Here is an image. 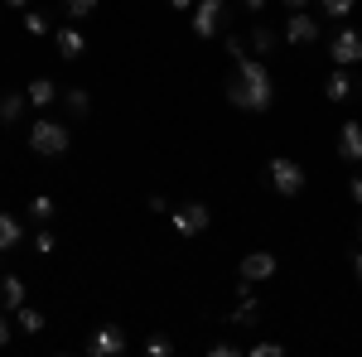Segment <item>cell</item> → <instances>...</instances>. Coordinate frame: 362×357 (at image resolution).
I'll return each mask as SVG.
<instances>
[{
  "mask_svg": "<svg viewBox=\"0 0 362 357\" xmlns=\"http://www.w3.org/2000/svg\"><path fill=\"white\" fill-rule=\"evenodd\" d=\"M92 10H97V0H63V15H68L73 25H83Z\"/></svg>",
  "mask_w": 362,
  "mask_h": 357,
  "instance_id": "obj_22",
  "label": "cell"
},
{
  "mask_svg": "<svg viewBox=\"0 0 362 357\" xmlns=\"http://www.w3.org/2000/svg\"><path fill=\"white\" fill-rule=\"evenodd\" d=\"M68 145H73V131L63 126V121H34L29 126V150L34 155H44V160H54V155H68Z\"/></svg>",
  "mask_w": 362,
  "mask_h": 357,
  "instance_id": "obj_2",
  "label": "cell"
},
{
  "mask_svg": "<svg viewBox=\"0 0 362 357\" xmlns=\"http://www.w3.org/2000/svg\"><path fill=\"white\" fill-rule=\"evenodd\" d=\"M169 222H174V232H179V237H198V232H208L213 208H208V203H179V208L169 213Z\"/></svg>",
  "mask_w": 362,
  "mask_h": 357,
  "instance_id": "obj_4",
  "label": "cell"
},
{
  "mask_svg": "<svg viewBox=\"0 0 362 357\" xmlns=\"http://www.w3.org/2000/svg\"><path fill=\"white\" fill-rule=\"evenodd\" d=\"M348 193H353V203H362V174H353V184H348Z\"/></svg>",
  "mask_w": 362,
  "mask_h": 357,
  "instance_id": "obj_31",
  "label": "cell"
},
{
  "mask_svg": "<svg viewBox=\"0 0 362 357\" xmlns=\"http://www.w3.org/2000/svg\"><path fill=\"white\" fill-rule=\"evenodd\" d=\"M165 5H169V10H194L198 0H165Z\"/></svg>",
  "mask_w": 362,
  "mask_h": 357,
  "instance_id": "obj_34",
  "label": "cell"
},
{
  "mask_svg": "<svg viewBox=\"0 0 362 357\" xmlns=\"http://www.w3.org/2000/svg\"><path fill=\"white\" fill-rule=\"evenodd\" d=\"M285 39H290L295 49L319 44V20H314L309 10H290V15H285Z\"/></svg>",
  "mask_w": 362,
  "mask_h": 357,
  "instance_id": "obj_8",
  "label": "cell"
},
{
  "mask_svg": "<svg viewBox=\"0 0 362 357\" xmlns=\"http://www.w3.org/2000/svg\"><path fill=\"white\" fill-rule=\"evenodd\" d=\"M25 280H20V275H0V309H5V314H15V309H20V304H25Z\"/></svg>",
  "mask_w": 362,
  "mask_h": 357,
  "instance_id": "obj_12",
  "label": "cell"
},
{
  "mask_svg": "<svg viewBox=\"0 0 362 357\" xmlns=\"http://www.w3.org/2000/svg\"><path fill=\"white\" fill-rule=\"evenodd\" d=\"M54 44H58V54H63V58H78L87 49V39H83V29H78V25L54 29Z\"/></svg>",
  "mask_w": 362,
  "mask_h": 357,
  "instance_id": "obj_14",
  "label": "cell"
},
{
  "mask_svg": "<svg viewBox=\"0 0 362 357\" xmlns=\"http://www.w3.org/2000/svg\"><path fill=\"white\" fill-rule=\"evenodd\" d=\"M208 353H213V357H237V353H247V348H237V343H213Z\"/></svg>",
  "mask_w": 362,
  "mask_h": 357,
  "instance_id": "obj_28",
  "label": "cell"
},
{
  "mask_svg": "<svg viewBox=\"0 0 362 357\" xmlns=\"http://www.w3.org/2000/svg\"><path fill=\"white\" fill-rule=\"evenodd\" d=\"M145 353H155V357H165V353H169V338H150V343H145Z\"/></svg>",
  "mask_w": 362,
  "mask_h": 357,
  "instance_id": "obj_29",
  "label": "cell"
},
{
  "mask_svg": "<svg viewBox=\"0 0 362 357\" xmlns=\"http://www.w3.org/2000/svg\"><path fill=\"white\" fill-rule=\"evenodd\" d=\"M237 295H242V304L227 314V324H237V329H256V324H261V304L251 300L247 290H237Z\"/></svg>",
  "mask_w": 362,
  "mask_h": 357,
  "instance_id": "obj_13",
  "label": "cell"
},
{
  "mask_svg": "<svg viewBox=\"0 0 362 357\" xmlns=\"http://www.w3.org/2000/svg\"><path fill=\"white\" fill-rule=\"evenodd\" d=\"M353 275H358V285H362V251H353Z\"/></svg>",
  "mask_w": 362,
  "mask_h": 357,
  "instance_id": "obj_35",
  "label": "cell"
},
{
  "mask_svg": "<svg viewBox=\"0 0 362 357\" xmlns=\"http://www.w3.org/2000/svg\"><path fill=\"white\" fill-rule=\"evenodd\" d=\"M242 10H251V15H261V10H266V0H242Z\"/></svg>",
  "mask_w": 362,
  "mask_h": 357,
  "instance_id": "obj_33",
  "label": "cell"
},
{
  "mask_svg": "<svg viewBox=\"0 0 362 357\" xmlns=\"http://www.w3.org/2000/svg\"><path fill=\"white\" fill-rule=\"evenodd\" d=\"M20 242H25V227H20V218H15V213H0V251L20 247Z\"/></svg>",
  "mask_w": 362,
  "mask_h": 357,
  "instance_id": "obj_18",
  "label": "cell"
},
{
  "mask_svg": "<svg viewBox=\"0 0 362 357\" xmlns=\"http://www.w3.org/2000/svg\"><path fill=\"white\" fill-rule=\"evenodd\" d=\"M54 198H49V193H39V198H34V203H29V218L34 222H54Z\"/></svg>",
  "mask_w": 362,
  "mask_h": 357,
  "instance_id": "obj_23",
  "label": "cell"
},
{
  "mask_svg": "<svg viewBox=\"0 0 362 357\" xmlns=\"http://www.w3.org/2000/svg\"><path fill=\"white\" fill-rule=\"evenodd\" d=\"M266 179H271V189H276L280 198H300V193H305V169L295 165V160H285V155H276V160L266 165Z\"/></svg>",
  "mask_w": 362,
  "mask_h": 357,
  "instance_id": "obj_3",
  "label": "cell"
},
{
  "mask_svg": "<svg viewBox=\"0 0 362 357\" xmlns=\"http://www.w3.org/2000/svg\"><path fill=\"white\" fill-rule=\"evenodd\" d=\"M145 208H150V213H174V208H169V198H165V193H150V198H145Z\"/></svg>",
  "mask_w": 362,
  "mask_h": 357,
  "instance_id": "obj_27",
  "label": "cell"
},
{
  "mask_svg": "<svg viewBox=\"0 0 362 357\" xmlns=\"http://www.w3.org/2000/svg\"><path fill=\"white\" fill-rule=\"evenodd\" d=\"M15 329L20 333H44V314L29 309V304H20V309H15Z\"/></svg>",
  "mask_w": 362,
  "mask_h": 357,
  "instance_id": "obj_19",
  "label": "cell"
},
{
  "mask_svg": "<svg viewBox=\"0 0 362 357\" xmlns=\"http://www.w3.org/2000/svg\"><path fill=\"white\" fill-rule=\"evenodd\" d=\"M324 97H329V102H348V97H353V78H348V68H334V73H329Z\"/></svg>",
  "mask_w": 362,
  "mask_h": 357,
  "instance_id": "obj_17",
  "label": "cell"
},
{
  "mask_svg": "<svg viewBox=\"0 0 362 357\" xmlns=\"http://www.w3.org/2000/svg\"><path fill=\"white\" fill-rule=\"evenodd\" d=\"M251 49H256V54H271V49H276V29L256 25V29H251Z\"/></svg>",
  "mask_w": 362,
  "mask_h": 357,
  "instance_id": "obj_21",
  "label": "cell"
},
{
  "mask_svg": "<svg viewBox=\"0 0 362 357\" xmlns=\"http://www.w3.org/2000/svg\"><path fill=\"white\" fill-rule=\"evenodd\" d=\"M358 242H362V222H358Z\"/></svg>",
  "mask_w": 362,
  "mask_h": 357,
  "instance_id": "obj_37",
  "label": "cell"
},
{
  "mask_svg": "<svg viewBox=\"0 0 362 357\" xmlns=\"http://www.w3.org/2000/svg\"><path fill=\"white\" fill-rule=\"evenodd\" d=\"M25 29H29V34H54L49 15H39V10H25Z\"/></svg>",
  "mask_w": 362,
  "mask_h": 357,
  "instance_id": "obj_25",
  "label": "cell"
},
{
  "mask_svg": "<svg viewBox=\"0 0 362 357\" xmlns=\"http://www.w3.org/2000/svg\"><path fill=\"white\" fill-rule=\"evenodd\" d=\"M358 10V0H319V15L324 20H348Z\"/></svg>",
  "mask_w": 362,
  "mask_h": 357,
  "instance_id": "obj_20",
  "label": "cell"
},
{
  "mask_svg": "<svg viewBox=\"0 0 362 357\" xmlns=\"http://www.w3.org/2000/svg\"><path fill=\"white\" fill-rule=\"evenodd\" d=\"M247 353L251 357H276V353H285V343H251Z\"/></svg>",
  "mask_w": 362,
  "mask_h": 357,
  "instance_id": "obj_26",
  "label": "cell"
},
{
  "mask_svg": "<svg viewBox=\"0 0 362 357\" xmlns=\"http://www.w3.org/2000/svg\"><path fill=\"white\" fill-rule=\"evenodd\" d=\"M87 348H92V357H116V353H126V333L116 329V324H102L87 338Z\"/></svg>",
  "mask_w": 362,
  "mask_h": 357,
  "instance_id": "obj_9",
  "label": "cell"
},
{
  "mask_svg": "<svg viewBox=\"0 0 362 357\" xmlns=\"http://www.w3.org/2000/svg\"><path fill=\"white\" fill-rule=\"evenodd\" d=\"M276 271H280L276 251H247V256H242V266H237L242 285H266V280H271Z\"/></svg>",
  "mask_w": 362,
  "mask_h": 357,
  "instance_id": "obj_5",
  "label": "cell"
},
{
  "mask_svg": "<svg viewBox=\"0 0 362 357\" xmlns=\"http://www.w3.org/2000/svg\"><path fill=\"white\" fill-rule=\"evenodd\" d=\"M280 10L290 15V10H309V0H280Z\"/></svg>",
  "mask_w": 362,
  "mask_h": 357,
  "instance_id": "obj_32",
  "label": "cell"
},
{
  "mask_svg": "<svg viewBox=\"0 0 362 357\" xmlns=\"http://www.w3.org/2000/svg\"><path fill=\"white\" fill-rule=\"evenodd\" d=\"M338 160L362 165V121H343L338 126Z\"/></svg>",
  "mask_w": 362,
  "mask_h": 357,
  "instance_id": "obj_10",
  "label": "cell"
},
{
  "mask_svg": "<svg viewBox=\"0 0 362 357\" xmlns=\"http://www.w3.org/2000/svg\"><path fill=\"white\" fill-rule=\"evenodd\" d=\"M223 25H227V5H223V0H198V5H194V34H198V39L223 34Z\"/></svg>",
  "mask_w": 362,
  "mask_h": 357,
  "instance_id": "obj_6",
  "label": "cell"
},
{
  "mask_svg": "<svg viewBox=\"0 0 362 357\" xmlns=\"http://www.w3.org/2000/svg\"><path fill=\"white\" fill-rule=\"evenodd\" d=\"M227 102L237 111H271L276 102V83H271V68L266 58H237V73L227 78Z\"/></svg>",
  "mask_w": 362,
  "mask_h": 357,
  "instance_id": "obj_1",
  "label": "cell"
},
{
  "mask_svg": "<svg viewBox=\"0 0 362 357\" xmlns=\"http://www.w3.org/2000/svg\"><path fill=\"white\" fill-rule=\"evenodd\" d=\"M5 5H10V10H29V0H5Z\"/></svg>",
  "mask_w": 362,
  "mask_h": 357,
  "instance_id": "obj_36",
  "label": "cell"
},
{
  "mask_svg": "<svg viewBox=\"0 0 362 357\" xmlns=\"http://www.w3.org/2000/svg\"><path fill=\"white\" fill-rule=\"evenodd\" d=\"M63 107H68V116H73V121L92 116V97H87V87H63Z\"/></svg>",
  "mask_w": 362,
  "mask_h": 357,
  "instance_id": "obj_16",
  "label": "cell"
},
{
  "mask_svg": "<svg viewBox=\"0 0 362 357\" xmlns=\"http://www.w3.org/2000/svg\"><path fill=\"white\" fill-rule=\"evenodd\" d=\"M25 107H29L25 92H5V97H0V126H20Z\"/></svg>",
  "mask_w": 362,
  "mask_h": 357,
  "instance_id": "obj_15",
  "label": "cell"
},
{
  "mask_svg": "<svg viewBox=\"0 0 362 357\" xmlns=\"http://www.w3.org/2000/svg\"><path fill=\"white\" fill-rule=\"evenodd\" d=\"M10 333H15V329H10V319H5V309H0V348L10 343Z\"/></svg>",
  "mask_w": 362,
  "mask_h": 357,
  "instance_id": "obj_30",
  "label": "cell"
},
{
  "mask_svg": "<svg viewBox=\"0 0 362 357\" xmlns=\"http://www.w3.org/2000/svg\"><path fill=\"white\" fill-rule=\"evenodd\" d=\"M25 97H29V107H39V111H49L63 97V87H54V78H34V83L25 87Z\"/></svg>",
  "mask_w": 362,
  "mask_h": 357,
  "instance_id": "obj_11",
  "label": "cell"
},
{
  "mask_svg": "<svg viewBox=\"0 0 362 357\" xmlns=\"http://www.w3.org/2000/svg\"><path fill=\"white\" fill-rule=\"evenodd\" d=\"M34 251H39V256H54V251H58V237L49 232V222H44V227L34 232Z\"/></svg>",
  "mask_w": 362,
  "mask_h": 357,
  "instance_id": "obj_24",
  "label": "cell"
},
{
  "mask_svg": "<svg viewBox=\"0 0 362 357\" xmlns=\"http://www.w3.org/2000/svg\"><path fill=\"white\" fill-rule=\"evenodd\" d=\"M329 58H334V68H353V63H362V34L358 29H338L334 39H329Z\"/></svg>",
  "mask_w": 362,
  "mask_h": 357,
  "instance_id": "obj_7",
  "label": "cell"
}]
</instances>
